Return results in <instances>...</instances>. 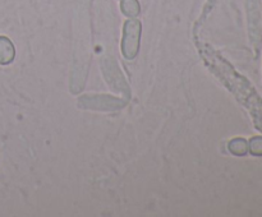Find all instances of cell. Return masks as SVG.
<instances>
[{
  "instance_id": "5",
  "label": "cell",
  "mask_w": 262,
  "mask_h": 217,
  "mask_svg": "<svg viewBox=\"0 0 262 217\" xmlns=\"http://www.w3.org/2000/svg\"><path fill=\"white\" fill-rule=\"evenodd\" d=\"M248 151L253 156H262V137L251 138L248 143Z\"/></svg>"
},
{
  "instance_id": "1",
  "label": "cell",
  "mask_w": 262,
  "mask_h": 217,
  "mask_svg": "<svg viewBox=\"0 0 262 217\" xmlns=\"http://www.w3.org/2000/svg\"><path fill=\"white\" fill-rule=\"evenodd\" d=\"M141 36V23L132 19L125 23L124 41H123V51L128 59H132L138 50V42Z\"/></svg>"
},
{
  "instance_id": "4",
  "label": "cell",
  "mask_w": 262,
  "mask_h": 217,
  "mask_svg": "<svg viewBox=\"0 0 262 217\" xmlns=\"http://www.w3.org/2000/svg\"><path fill=\"white\" fill-rule=\"evenodd\" d=\"M122 8L123 12L127 15H130V17L137 15L138 12H140V7H138L137 0H123Z\"/></svg>"
},
{
  "instance_id": "3",
  "label": "cell",
  "mask_w": 262,
  "mask_h": 217,
  "mask_svg": "<svg viewBox=\"0 0 262 217\" xmlns=\"http://www.w3.org/2000/svg\"><path fill=\"white\" fill-rule=\"evenodd\" d=\"M229 150L235 156H245L248 152V142L245 138H234L229 143Z\"/></svg>"
},
{
  "instance_id": "2",
  "label": "cell",
  "mask_w": 262,
  "mask_h": 217,
  "mask_svg": "<svg viewBox=\"0 0 262 217\" xmlns=\"http://www.w3.org/2000/svg\"><path fill=\"white\" fill-rule=\"evenodd\" d=\"M14 59V47L13 43L4 36H0V64L12 63Z\"/></svg>"
}]
</instances>
